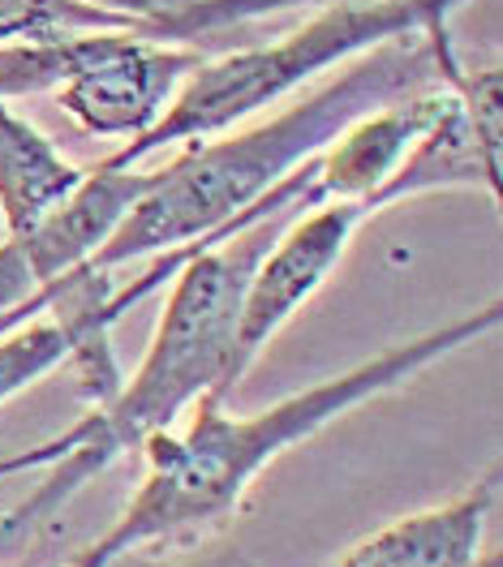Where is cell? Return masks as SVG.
Returning a JSON list of instances; mask_svg holds the SVG:
<instances>
[{
  "mask_svg": "<svg viewBox=\"0 0 503 567\" xmlns=\"http://www.w3.org/2000/svg\"><path fill=\"white\" fill-rule=\"evenodd\" d=\"M109 18L86 0H0V48L9 43H61L100 31Z\"/></svg>",
  "mask_w": 503,
  "mask_h": 567,
  "instance_id": "obj_10",
  "label": "cell"
},
{
  "mask_svg": "<svg viewBox=\"0 0 503 567\" xmlns=\"http://www.w3.org/2000/svg\"><path fill=\"white\" fill-rule=\"evenodd\" d=\"M500 322L503 306L491 301L443 327H431L427 336H413L409 344L370 357L336 379L285 395L258 413H228L219 400H198L189 422L160 430L138 447L143 477L125 512L112 520L109 533L82 546L65 567H112L121 559H134L155 542H177V537H194L212 525H224L242 507V498L250 495L254 482L285 452L324 434L345 413L413 383L443 357L461 353L473 340L500 331Z\"/></svg>",
  "mask_w": 503,
  "mask_h": 567,
  "instance_id": "obj_2",
  "label": "cell"
},
{
  "mask_svg": "<svg viewBox=\"0 0 503 567\" xmlns=\"http://www.w3.org/2000/svg\"><path fill=\"white\" fill-rule=\"evenodd\" d=\"M86 35L61 39V43H9L0 48V100H27L52 91L73 70Z\"/></svg>",
  "mask_w": 503,
  "mask_h": 567,
  "instance_id": "obj_11",
  "label": "cell"
},
{
  "mask_svg": "<svg viewBox=\"0 0 503 567\" xmlns=\"http://www.w3.org/2000/svg\"><path fill=\"white\" fill-rule=\"evenodd\" d=\"M288 215L297 212L263 215L212 246L194 249L173 276V292L160 310V322L151 331L138 370L121 379V388L109 400H100L61 439L0 461V477L48 468L35 495H27L18 507L0 516V559L18 555L39 533L52 529L57 516L86 491L91 477L134 456L151 434L173 430L198 400L228 404L224 370H228L242 292H246L254 262L271 246V237L280 233Z\"/></svg>",
  "mask_w": 503,
  "mask_h": 567,
  "instance_id": "obj_3",
  "label": "cell"
},
{
  "mask_svg": "<svg viewBox=\"0 0 503 567\" xmlns=\"http://www.w3.org/2000/svg\"><path fill=\"white\" fill-rule=\"evenodd\" d=\"M500 503V464H491L456 498L409 512L383 529L366 533L331 567H491L482 555L491 512Z\"/></svg>",
  "mask_w": 503,
  "mask_h": 567,
  "instance_id": "obj_8",
  "label": "cell"
},
{
  "mask_svg": "<svg viewBox=\"0 0 503 567\" xmlns=\"http://www.w3.org/2000/svg\"><path fill=\"white\" fill-rule=\"evenodd\" d=\"M212 56L207 48L164 43L146 31L86 35L73 70L52 86L78 130L112 142H134L164 116L181 82Z\"/></svg>",
  "mask_w": 503,
  "mask_h": 567,
  "instance_id": "obj_6",
  "label": "cell"
},
{
  "mask_svg": "<svg viewBox=\"0 0 503 567\" xmlns=\"http://www.w3.org/2000/svg\"><path fill=\"white\" fill-rule=\"evenodd\" d=\"M91 168H78L61 146L0 100V237H27L82 189Z\"/></svg>",
  "mask_w": 503,
  "mask_h": 567,
  "instance_id": "obj_9",
  "label": "cell"
},
{
  "mask_svg": "<svg viewBox=\"0 0 503 567\" xmlns=\"http://www.w3.org/2000/svg\"><path fill=\"white\" fill-rule=\"evenodd\" d=\"M465 4L469 0H331L285 35L203 56V65L181 82L173 104L143 138L121 142L100 164L138 168L160 151L224 134L388 39L427 31L431 22H452V13H461Z\"/></svg>",
  "mask_w": 503,
  "mask_h": 567,
  "instance_id": "obj_4",
  "label": "cell"
},
{
  "mask_svg": "<svg viewBox=\"0 0 503 567\" xmlns=\"http://www.w3.org/2000/svg\"><path fill=\"white\" fill-rule=\"evenodd\" d=\"M374 215L379 212L370 203L353 198V203L306 207L280 224V233L254 262L246 292H242L237 331H233L228 370H224V400L242 388V379L254 370L263 349L301 315V306L336 276L358 228Z\"/></svg>",
  "mask_w": 503,
  "mask_h": 567,
  "instance_id": "obj_5",
  "label": "cell"
},
{
  "mask_svg": "<svg viewBox=\"0 0 503 567\" xmlns=\"http://www.w3.org/2000/svg\"><path fill=\"white\" fill-rule=\"evenodd\" d=\"M443 39L448 22L396 35L353 56L345 73L306 91L276 116H254L224 134L177 146V155L151 173L146 194L116 224V233L86 258V267L121 271L168 249L198 246L233 224L306 212L310 159L349 121L439 82Z\"/></svg>",
  "mask_w": 503,
  "mask_h": 567,
  "instance_id": "obj_1",
  "label": "cell"
},
{
  "mask_svg": "<svg viewBox=\"0 0 503 567\" xmlns=\"http://www.w3.org/2000/svg\"><path fill=\"white\" fill-rule=\"evenodd\" d=\"M138 168H91L82 189L27 237H0V336L22 327V310L43 288L78 271L143 198Z\"/></svg>",
  "mask_w": 503,
  "mask_h": 567,
  "instance_id": "obj_7",
  "label": "cell"
}]
</instances>
